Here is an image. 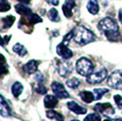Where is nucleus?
I'll list each match as a JSON object with an SVG mask.
<instances>
[{
	"instance_id": "nucleus-1",
	"label": "nucleus",
	"mask_w": 122,
	"mask_h": 121,
	"mask_svg": "<svg viewBox=\"0 0 122 121\" xmlns=\"http://www.w3.org/2000/svg\"><path fill=\"white\" fill-rule=\"evenodd\" d=\"M98 28L101 32L106 35L108 39L116 40L119 36V27L118 24L111 17H105L99 22Z\"/></svg>"
},
{
	"instance_id": "nucleus-2",
	"label": "nucleus",
	"mask_w": 122,
	"mask_h": 121,
	"mask_svg": "<svg viewBox=\"0 0 122 121\" xmlns=\"http://www.w3.org/2000/svg\"><path fill=\"white\" fill-rule=\"evenodd\" d=\"M72 33H73L72 38L79 45H87V44L95 40V35H93L92 32L90 30L86 29L85 27H82V25L73 29Z\"/></svg>"
},
{
	"instance_id": "nucleus-3",
	"label": "nucleus",
	"mask_w": 122,
	"mask_h": 121,
	"mask_svg": "<svg viewBox=\"0 0 122 121\" xmlns=\"http://www.w3.org/2000/svg\"><path fill=\"white\" fill-rule=\"evenodd\" d=\"M92 69H93V64L86 57H81L76 62V71L81 76H87L88 74L92 72Z\"/></svg>"
},
{
	"instance_id": "nucleus-4",
	"label": "nucleus",
	"mask_w": 122,
	"mask_h": 121,
	"mask_svg": "<svg viewBox=\"0 0 122 121\" xmlns=\"http://www.w3.org/2000/svg\"><path fill=\"white\" fill-rule=\"evenodd\" d=\"M107 76V71L105 68H101L99 70L91 72L87 76V82L89 84H98L101 83L103 80H105Z\"/></svg>"
},
{
	"instance_id": "nucleus-5",
	"label": "nucleus",
	"mask_w": 122,
	"mask_h": 121,
	"mask_svg": "<svg viewBox=\"0 0 122 121\" xmlns=\"http://www.w3.org/2000/svg\"><path fill=\"white\" fill-rule=\"evenodd\" d=\"M108 85L115 89H122V70H116L111 74Z\"/></svg>"
},
{
	"instance_id": "nucleus-6",
	"label": "nucleus",
	"mask_w": 122,
	"mask_h": 121,
	"mask_svg": "<svg viewBox=\"0 0 122 121\" xmlns=\"http://www.w3.org/2000/svg\"><path fill=\"white\" fill-rule=\"evenodd\" d=\"M51 89L54 92V95L57 98H61V99H66V98L69 97V94L66 89H65L64 85L61 84L60 82H53L51 84Z\"/></svg>"
},
{
	"instance_id": "nucleus-7",
	"label": "nucleus",
	"mask_w": 122,
	"mask_h": 121,
	"mask_svg": "<svg viewBox=\"0 0 122 121\" xmlns=\"http://www.w3.org/2000/svg\"><path fill=\"white\" fill-rule=\"evenodd\" d=\"M57 70H58L60 76L66 78V76H68L72 72V65L70 64V63L57 60Z\"/></svg>"
},
{
	"instance_id": "nucleus-8",
	"label": "nucleus",
	"mask_w": 122,
	"mask_h": 121,
	"mask_svg": "<svg viewBox=\"0 0 122 121\" xmlns=\"http://www.w3.org/2000/svg\"><path fill=\"white\" fill-rule=\"evenodd\" d=\"M56 52H57V54L60 55L61 57H63L64 60L71 59L72 55H73V52L67 47V45H65V44H63V43L60 44V45H57V47H56Z\"/></svg>"
},
{
	"instance_id": "nucleus-9",
	"label": "nucleus",
	"mask_w": 122,
	"mask_h": 121,
	"mask_svg": "<svg viewBox=\"0 0 122 121\" xmlns=\"http://www.w3.org/2000/svg\"><path fill=\"white\" fill-rule=\"evenodd\" d=\"M95 111H99L101 114H105L106 116L112 115L114 114V108L109 103H98L95 105Z\"/></svg>"
},
{
	"instance_id": "nucleus-10",
	"label": "nucleus",
	"mask_w": 122,
	"mask_h": 121,
	"mask_svg": "<svg viewBox=\"0 0 122 121\" xmlns=\"http://www.w3.org/2000/svg\"><path fill=\"white\" fill-rule=\"evenodd\" d=\"M67 107L69 108L71 111H73L74 114H76V115H83V114L86 113V108L83 107V106H81L80 104H78L76 102H74V101L68 102Z\"/></svg>"
},
{
	"instance_id": "nucleus-11",
	"label": "nucleus",
	"mask_w": 122,
	"mask_h": 121,
	"mask_svg": "<svg viewBox=\"0 0 122 121\" xmlns=\"http://www.w3.org/2000/svg\"><path fill=\"white\" fill-rule=\"evenodd\" d=\"M76 6V1L74 0H66L63 4V12L67 18H70L72 16V9Z\"/></svg>"
},
{
	"instance_id": "nucleus-12",
	"label": "nucleus",
	"mask_w": 122,
	"mask_h": 121,
	"mask_svg": "<svg viewBox=\"0 0 122 121\" xmlns=\"http://www.w3.org/2000/svg\"><path fill=\"white\" fill-rule=\"evenodd\" d=\"M0 114L3 117H10L11 116V109L9 104L4 100V98L0 95Z\"/></svg>"
},
{
	"instance_id": "nucleus-13",
	"label": "nucleus",
	"mask_w": 122,
	"mask_h": 121,
	"mask_svg": "<svg viewBox=\"0 0 122 121\" xmlns=\"http://www.w3.org/2000/svg\"><path fill=\"white\" fill-rule=\"evenodd\" d=\"M23 70L27 73H34L37 71V68H38V62L35 60H31L27 63L25 65H23Z\"/></svg>"
},
{
	"instance_id": "nucleus-14",
	"label": "nucleus",
	"mask_w": 122,
	"mask_h": 121,
	"mask_svg": "<svg viewBox=\"0 0 122 121\" xmlns=\"http://www.w3.org/2000/svg\"><path fill=\"white\" fill-rule=\"evenodd\" d=\"M44 103H45V106L47 108H54L58 103V100H57V97L56 96H51V95H48V96L45 97V100H44Z\"/></svg>"
},
{
	"instance_id": "nucleus-15",
	"label": "nucleus",
	"mask_w": 122,
	"mask_h": 121,
	"mask_svg": "<svg viewBox=\"0 0 122 121\" xmlns=\"http://www.w3.org/2000/svg\"><path fill=\"white\" fill-rule=\"evenodd\" d=\"M15 10L16 12L18 14H20V15H23V16H28L30 15V14H32V10L29 8V6H27L25 4H16L15 5Z\"/></svg>"
},
{
	"instance_id": "nucleus-16",
	"label": "nucleus",
	"mask_w": 122,
	"mask_h": 121,
	"mask_svg": "<svg viewBox=\"0 0 122 121\" xmlns=\"http://www.w3.org/2000/svg\"><path fill=\"white\" fill-rule=\"evenodd\" d=\"M80 97L86 103H91V102L95 100V96H93V92L87 91V90H84V91L80 92Z\"/></svg>"
},
{
	"instance_id": "nucleus-17",
	"label": "nucleus",
	"mask_w": 122,
	"mask_h": 121,
	"mask_svg": "<svg viewBox=\"0 0 122 121\" xmlns=\"http://www.w3.org/2000/svg\"><path fill=\"white\" fill-rule=\"evenodd\" d=\"M87 10L89 11L90 14H98L99 12V4H98L97 0H89L88 3H87Z\"/></svg>"
},
{
	"instance_id": "nucleus-18",
	"label": "nucleus",
	"mask_w": 122,
	"mask_h": 121,
	"mask_svg": "<svg viewBox=\"0 0 122 121\" xmlns=\"http://www.w3.org/2000/svg\"><path fill=\"white\" fill-rule=\"evenodd\" d=\"M22 91H23V86H22L21 83L15 82L13 85H12V94H13V96L19 97Z\"/></svg>"
},
{
	"instance_id": "nucleus-19",
	"label": "nucleus",
	"mask_w": 122,
	"mask_h": 121,
	"mask_svg": "<svg viewBox=\"0 0 122 121\" xmlns=\"http://www.w3.org/2000/svg\"><path fill=\"white\" fill-rule=\"evenodd\" d=\"M9 72V69H8V66H6V60H5V57L0 53V76H4Z\"/></svg>"
},
{
	"instance_id": "nucleus-20",
	"label": "nucleus",
	"mask_w": 122,
	"mask_h": 121,
	"mask_svg": "<svg viewBox=\"0 0 122 121\" xmlns=\"http://www.w3.org/2000/svg\"><path fill=\"white\" fill-rule=\"evenodd\" d=\"M15 21V17L12 15H9L6 17L2 18V28L3 29H9L10 27H12Z\"/></svg>"
},
{
	"instance_id": "nucleus-21",
	"label": "nucleus",
	"mask_w": 122,
	"mask_h": 121,
	"mask_svg": "<svg viewBox=\"0 0 122 121\" xmlns=\"http://www.w3.org/2000/svg\"><path fill=\"white\" fill-rule=\"evenodd\" d=\"M13 51L16 54L19 55V56H25V55L27 54V49H25V46H22L21 44H16V45H14Z\"/></svg>"
},
{
	"instance_id": "nucleus-22",
	"label": "nucleus",
	"mask_w": 122,
	"mask_h": 121,
	"mask_svg": "<svg viewBox=\"0 0 122 121\" xmlns=\"http://www.w3.org/2000/svg\"><path fill=\"white\" fill-rule=\"evenodd\" d=\"M47 116H48L50 119H54L57 121H65L64 117H63L60 113H57V111H51V109L48 111H47Z\"/></svg>"
},
{
	"instance_id": "nucleus-23",
	"label": "nucleus",
	"mask_w": 122,
	"mask_h": 121,
	"mask_svg": "<svg viewBox=\"0 0 122 121\" xmlns=\"http://www.w3.org/2000/svg\"><path fill=\"white\" fill-rule=\"evenodd\" d=\"M48 18L53 22H57L60 21V16H58V12L55 9H51L48 13Z\"/></svg>"
},
{
	"instance_id": "nucleus-24",
	"label": "nucleus",
	"mask_w": 122,
	"mask_h": 121,
	"mask_svg": "<svg viewBox=\"0 0 122 121\" xmlns=\"http://www.w3.org/2000/svg\"><path fill=\"white\" fill-rule=\"evenodd\" d=\"M107 92H108V89H106V88H96V89L93 90V96H95V100L101 99V98L104 96L105 94H107Z\"/></svg>"
},
{
	"instance_id": "nucleus-25",
	"label": "nucleus",
	"mask_w": 122,
	"mask_h": 121,
	"mask_svg": "<svg viewBox=\"0 0 122 121\" xmlns=\"http://www.w3.org/2000/svg\"><path fill=\"white\" fill-rule=\"evenodd\" d=\"M66 84H67L68 87H70V88H76L80 85V80L76 78H72V79H70V80L67 81Z\"/></svg>"
},
{
	"instance_id": "nucleus-26",
	"label": "nucleus",
	"mask_w": 122,
	"mask_h": 121,
	"mask_svg": "<svg viewBox=\"0 0 122 121\" xmlns=\"http://www.w3.org/2000/svg\"><path fill=\"white\" fill-rule=\"evenodd\" d=\"M11 9V5L9 1L6 0H0V12H6Z\"/></svg>"
},
{
	"instance_id": "nucleus-27",
	"label": "nucleus",
	"mask_w": 122,
	"mask_h": 121,
	"mask_svg": "<svg viewBox=\"0 0 122 121\" xmlns=\"http://www.w3.org/2000/svg\"><path fill=\"white\" fill-rule=\"evenodd\" d=\"M34 90L39 95H45L47 92V88L45 86L41 85V83L38 85H34Z\"/></svg>"
},
{
	"instance_id": "nucleus-28",
	"label": "nucleus",
	"mask_w": 122,
	"mask_h": 121,
	"mask_svg": "<svg viewBox=\"0 0 122 121\" xmlns=\"http://www.w3.org/2000/svg\"><path fill=\"white\" fill-rule=\"evenodd\" d=\"M84 121H101V117L98 114H89Z\"/></svg>"
},
{
	"instance_id": "nucleus-29",
	"label": "nucleus",
	"mask_w": 122,
	"mask_h": 121,
	"mask_svg": "<svg viewBox=\"0 0 122 121\" xmlns=\"http://www.w3.org/2000/svg\"><path fill=\"white\" fill-rule=\"evenodd\" d=\"M114 99H115V102L117 103V105H118L119 107H121V108H122V97H121V96H118V95H117V96H115V97H114Z\"/></svg>"
},
{
	"instance_id": "nucleus-30",
	"label": "nucleus",
	"mask_w": 122,
	"mask_h": 121,
	"mask_svg": "<svg viewBox=\"0 0 122 121\" xmlns=\"http://www.w3.org/2000/svg\"><path fill=\"white\" fill-rule=\"evenodd\" d=\"M48 3L52 4V5H57L58 3H60V0H46Z\"/></svg>"
},
{
	"instance_id": "nucleus-31",
	"label": "nucleus",
	"mask_w": 122,
	"mask_h": 121,
	"mask_svg": "<svg viewBox=\"0 0 122 121\" xmlns=\"http://www.w3.org/2000/svg\"><path fill=\"white\" fill-rule=\"evenodd\" d=\"M36 81H37V82H38V83L43 82V76H41V74L39 73V72L36 74Z\"/></svg>"
},
{
	"instance_id": "nucleus-32",
	"label": "nucleus",
	"mask_w": 122,
	"mask_h": 121,
	"mask_svg": "<svg viewBox=\"0 0 122 121\" xmlns=\"http://www.w3.org/2000/svg\"><path fill=\"white\" fill-rule=\"evenodd\" d=\"M18 1L21 2V3H23V4H28V3H30L31 0H18Z\"/></svg>"
},
{
	"instance_id": "nucleus-33",
	"label": "nucleus",
	"mask_w": 122,
	"mask_h": 121,
	"mask_svg": "<svg viewBox=\"0 0 122 121\" xmlns=\"http://www.w3.org/2000/svg\"><path fill=\"white\" fill-rule=\"evenodd\" d=\"M118 17H119V20L122 22V9L119 11V14H118Z\"/></svg>"
},
{
	"instance_id": "nucleus-34",
	"label": "nucleus",
	"mask_w": 122,
	"mask_h": 121,
	"mask_svg": "<svg viewBox=\"0 0 122 121\" xmlns=\"http://www.w3.org/2000/svg\"><path fill=\"white\" fill-rule=\"evenodd\" d=\"M10 35H8V36H5V37H4V43H6V44H8L9 43V41H10Z\"/></svg>"
},
{
	"instance_id": "nucleus-35",
	"label": "nucleus",
	"mask_w": 122,
	"mask_h": 121,
	"mask_svg": "<svg viewBox=\"0 0 122 121\" xmlns=\"http://www.w3.org/2000/svg\"><path fill=\"white\" fill-rule=\"evenodd\" d=\"M4 44H5V43H4V39H2L1 36H0V46H1V47H3Z\"/></svg>"
},
{
	"instance_id": "nucleus-36",
	"label": "nucleus",
	"mask_w": 122,
	"mask_h": 121,
	"mask_svg": "<svg viewBox=\"0 0 122 121\" xmlns=\"http://www.w3.org/2000/svg\"><path fill=\"white\" fill-rule=\"evenodd\" d=\"M104 121H112V120H109V119H105Z\"/></svg>"
},
{
	"instance_id": "nucleus-37",
	"label": "nucleus",
	"mask_w": 122,
	"mask_h": 121,
	"mask_svg": "<svg viewBox=\"0 0 122 121\" xmlns=\"http://www.w3.org/2000/svg\"><path fill=\"white\" fill-rule=\"evenodd\" d=\"M71 121H79V120H71Z\"/></svg>"
},
{
	"instance_id": "nucleus-38",
	"label": "nucleus",
	"mask_w": 122,
	"mask_h": 121,
	"mask_svg": "<svg viewBox=\"0 0 122 121\" xmlns=\"http://www.w3.org/2000/svg\"><path fill=\"white\" fill-rule=\"evenodd\" d=\"M121 121H122V120H121Z\"/></svg>"
},
{
	"instance_id": "nucleus-39",
	"label": "nucleus",
	"mask_w": 122,
	"mask_h": 121,
	"mask_svg": "<svg viewBox=\"0 0 122 121\" xmlns=\"http://www.w3.org/2000/svg\"><path fill=\"white\" fill-rule=\"evenodd\" d=\"M44 121H45V120H44Z\"/></svg>"
}]
</instances>
